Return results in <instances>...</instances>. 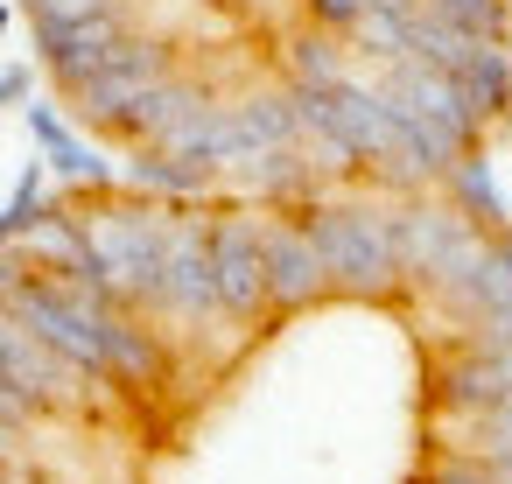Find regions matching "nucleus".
Listing matches in <instances>:
<instances>
[{
    "label": "nucleus",
    "instance_id": "obj_1",
    "mask_svg": "<svg viewBox=\"0 0 512 484\" xmlns=\"http://www.w3.org/2000/svg\"><path fill=\"white\" fill-rule=\"evenodd\" d=\"M29 134H36V155L43 169L64 183V190H113V169L99 162V148L78 134V120H64L57 106H22Z\"/></svg>",
    "mask_w": 512,
    "mask_h": 484
},
{
    "label": "nucleus",
    "instance_id": "obj_2",
    "mask_svg": "<svg viewBox=\"0 0 512 484\" xmlns=\"http://www.w3.org/2000/svg\"><path fill=\"white\" fill-rule=\"evenodd\" d=\"M127 0H22L29 22H92V15H120Z\"/></svg>",
    "mask_w": 512,
    "mask_h": 484
},
{
    "label": "nucleus",
    "instance_id": "obj_3",
    "mask_svg": "<svg viewBox=\"0 0 512 484\" xmlns=\"http://www.w3.org/2000/svg\"><path fill=\"white\" fill-rule=\"evenodd\" d=\"M0 421H8V428H22V435H36L50 414H43V407H36V400H29V393L8 379V372H0Z\"/></svg>",
    "mask_w": 512,
    "mask_h": 484
},
{
    "label": "nucleus",
    "instance_id": "obj_4",
    "mask_svg": "<svg viewBox=\"0 0 512 484\" xmlns=\"http://www.w3.org/2000/svg\"><path fill=\"white\" fill-rule=\"evenodd\" d=\"M22 99H29V71L8 64V71H0V106H22Z\"/></svg>",
    "mask_w": 512,
    "mask_h": 484
},
{
    "label": "nucleus",
    "instance_id": "obj_5",
    "mask_svg": "<svg viewBox=\"0 0 512 484\" xmlns=\"http://www.w3.org/2000/svg\"><path fill=\"white\" fill-rule=\"evenodd\" d=\"M0 484H29V470H22V456H8V449H0Z\"/></svg>",
    "mask_w": 512,
    "mask_h": 484
},
{
    "label": "nucleus",
    "instance_id": "obj_6",
    "mask_svg": "<svg viewBox=\"0 0 512 484\" xmlns=\"http://www.w3.org/2000/svg\"><path fill=\"white\" fill-rule=\"evenodd\" d=\"M0 449H8V456H22V449H29V435H22V428H8V421H0Z\"/></svg>",
    "mask_w": 512,
    "mask_h": 484
},
{
    "label": "nucleus",
    "instance_id": "obj_7",
    "mask_svg": "<svg viewBox=\"0 0 512 484\" xmlns=\"http://www.w3.org/2000/svg\"><path fill=\"white\" fill-rule=\"evenodd\" d=\"M0 22H8V8H0Z\"/></svg>",
    "mask_w": 512,
    "mask_h": 484
}]
</instances>
